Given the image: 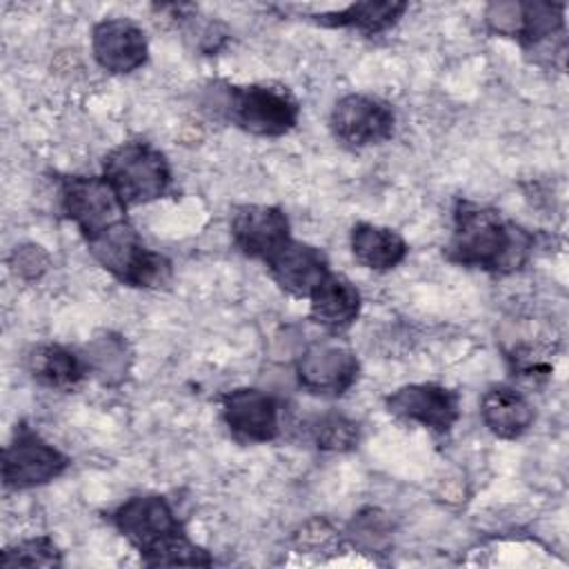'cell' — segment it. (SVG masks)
I'll return each instance as SVG.
<instances>
[{"label":"cell","instance_id":"obj_18","mask_svg":"<svg viewBox=\"0 0 569 569\" xmlns=\"http://www.w3.org/2000/svg\"><path fill=\"white\" fill-rule=\"evenodd\" d=\"M27 371L38 385L58 391H69L78 387L87 376L82 356L53 342L36 345L27 353Z\"/></svg>","mask_w":569,"mask_h":569},{"label":"cell","instance_id":"obj_25","mask_svg":"<svg viewBox=\"0 0 569 569\" xmlns=\"http://www.w3.org/2000/svg\"><path fill=\"white\" fill-rule=\"evenodd\" d=\"M49 253L40 244H20L13 249L9 264L16 276L22 280H38L49 269Z\"/></svg>","mask_w":569,"mask_h":569},{"label":"cell","instance_id":"obj_12","mask_svg":"<svg viewBox=\"0 0 569 569\" xmlns=\"http://www.w3.org/2000/svg\"><path fill=\"white\" fill-rule=\"evenodd\" d=\"M231 238L244 256L267 262L291 240L289 218L280 207L242 204L231 218Z\"/></svg>","mask_w":569,"mask_h":569},{"label":"cell","instance_id":"obj_19","mask_svg":"<svg viewBox=\"0 0 569 569\" xmlns=\"http://www.w3.org/2000/svg\"><path fill=\"white\" fill-rule=\"evenodd\" d=\"M405 11H407V2L365 0V2H353L338 11L318 13V16H313V20L322 27L356 29L367 36H373V33H382L389 27H393Z\"/></svg>","mask_w":569,"mask_h":569},{"label":"cell","instance_id":"obj_7","mask_svg":"<svg viewBox=\"0 0 569 569\" xmlns=\"http://www.w3.org/2000/svg\"><path fill=\"white\" fill-rule=\"evenodd\" d=\"M60 209L84 240L124 220L127 207L102 176H64L58 182Z\"/></svg>","mask_w":569,"mask_h":569},{"label":"cell","instance_id":"obj_15","mask_svg":"<svg viewBox=\"0 0 569 569\" xmlns=\"http://www.w3.org/2000/svg\"><path fill=\"white\" fill-rule=\"evenodd\" d=\"M362 307L360 291L351 280L329 271L327 278L309 296V316L316 325L331 333L349 329Z\"/></svg>","mask_w":569,"mask_h":569},{"label":"cell","instance_id":"obj_1","mask_svg":"<svg viewBox=\"0 0 569 569\" xmlns=\"http://www.w3.org/2000/svg\"><path fill=\"white\" fill-rule=\"evenodd\" d=\"M531 249V233L498 209L473 200L456 202L453 231L447 244L449 260L502 276L522 269Z\"/></svg>","mask_w":569,"mask_h":569},{"label":"cell","instance_id":"obj_10","mask_svg":"<svg viewBox=\"0 0 569 569\" xmlns=\"http://www.w3.org/2000/svg\"><path fill=\"white\" fill-rule=\"evenodd\" d=\"M385 405L391 416L418 422L433 433H447L460 418V396L436 382L405 385L389 393Z\"/></svg>","mask_w":569,"mask_h":569},{"label":"cell","instance_id":"obj_5","mask_svg":"<svg viewBox=\"0 0 569 569\" xmlns=\"http://www.w3.org/2000/svg\"><path fill=\"white\" fill-rule=\"evenodd\" d=\"M222 113L242 131L262 138L289 133L300 118L298 100L284 87L244 84L220 91Z\"/></svg>","mask_w":569,"mask_h":569},{"label":"cell","instance_id":"obj_16","mask_svg":"<svg viewBox=\"0 0 569 569\" xmlns=\"http://www.w3.org/2000/svg\"><path fill=\"white\" fill-rule=\"evenodd\" d=\"M480 418L485 427L505 440L520 438L536 420L533 405L513 387H489L480 398Z\"/></svg>","mask_w":569,"mask_h":569},{"label":"cell","instance_id":"obj_14","mask_svg":"<svg viewBox=\"0 0 569 569\" xmlns=\"http://www.w3.org/2000/svg\"><path fill=\"white\" fill-rule=\"evenodd\" d=\"M264 264L276 284L296 298H309L329 273L327 256L318 247L293 238L280 247Z\"/></svg>","mask_w":569,"mask_h":569},{"label":"cell","instance_id":"obj_22","mask_svg":"<svg viewBox=\"0 0 569 569\" xmlns=\"http://www.w3.org/2000/svg\"><path fill=\"white\" fill-rule=\"evenodd\" d=\"M311 440L322 451H351L358 447L360 427L356 420L329 411L311 422Z\"/></svg>","mask_w":569,"mask_h":569},{"label":"cell","instance_id":"obj_21","mask_svg":"<svg viewBox=\"0 0 569 569\" xmlns=\"http://www.w3.org/2000/svg\"><path fill=\"white\" fill-rule=\"evenodd\" d=\"M565 33V4L562 2H520V29L516 40L531 53L553 47Z\"/></svg>","mask_w":569,"mask_h":569},{"label":"cell","instance_id":"obj_9","mask_svg":"<svg viewBox=\"0 0 569 569\" xmlns=\"http://www.w3.org/2000/svg\"><path fill=\"white\" fill-rule=\"evenodd\" d=\"M393 109L385 100L367 93L342 96L329 113L333 138L349 149L382 144L393 136Z\"/></svg>","mask_w":569,"mask_h":569},{"label":"cell","instance_id":"obj_8","mask_svg":"<svg viewBox=\"0 0 569 569\" xmlns=\"http://www.w3.org/2000/svg\"><path fill=\"white\" fill-rule=\"evenodd\" d=\"M358 376V356L336 338L313 340L296 360V378L313 396L338 398L356 385Z\"/></svg>","mask_w":569,"mask_h":569},{"label":"cell","instance_id":"obj_4","mask_svg":"<svg viewBox=\"0 0 569 569\" xmlns=\"http://www.w3.org/2000/svg\"><path fill=\"white\" fill-rule=\"evenodd\" d=\"M87 247L104 271L129 287H158L171 273L169 260L149 249L127 218L87 240Z\"/></svg>","mask_w":569,"mask_h":569},{"label":"cell","instance_id":"obj_6","mask_svg":"<svg viewBox=\"0 0 569 569\" xmlns=\"http://www.w3.org/2000/svg\"><path fill=\"white\" fill-rule=\"evenodd\" d=\"M69 458L47 442L33 427L20 422L2 451V482L7 489H33L64 473Z\"/></svg>","mask_w":569,"mask_h":569},{"label":"cell","instance_id":"obj_20","mask_svg":"<svg viewBox=\"0 0 569 569\" xmlns=\"http://www.w3.org/2000/svg\"><path fill=\"white\" fill-rule=\"evenodd\" d=\"M87 367V373L96 376L102 385L116 387L122 380H127L133 353L129 349V342L113 331L96 333L80 353Z\"/></svg>","mask_w":569,"mask_h":569},{"label":"cell","instance_id":"obj_13","mask_svg":"<svg viewBox=\"0 0 569 569\" xmlns=\"http://www.w3.org/2000/svg\"><path fill=\"white\" fill-rule=\"evenodd\" d=\"M96 62L109 73H131L147 62L149 44L144 31L127 18L100 20L91 31Z\"/></svg>","mask_w":569,"mask_h":569},{"label":"cell","instance_id":"obj_3","mask_svg":"<svg viewBox=\"0 0 569 569\" xmlns=\"http://www.w3.org/2000/svg\"><path fill=\"white\" fill-rule=\"evenodd\" d=\"M102 178L129 209L162 198L171 184V169L160 149L142 140H129L107 153Z\"/></svg>","mask_w":569,"mask_h":569},{"label":"cell","instance_id":"obj_11","mask_svg":"<svg viewBox=\"0 0 569 569\" xmlns=\"http://www.w3.org/2000/svg\"><path fill=\"white\" fill-rule=\"evenodd\" d=\"M222 420L242 442H271L280 431V407L262 389L238 387L222 396Z\"/></svg>","mask_w":569,"mask_h":569},{"label":"cell","instance_id":"obj_17","mask_svg":"<svg viewBox=\"0 0 569 569\" xmlns=\"http://www.w3.org/2000/svg\"><path fill=\"white\" fill-rule=\"evenodd\" d=\"M349 242L356 262L371 271H389L398 267L409 251L405 238L396 229L371 222H356Z\"/></svg>","mask_w":569,"mask_h":569},{"label":"cell","instance_id":"obj_24","mask_svg":"<svg viewBox=\"0 0 569 569\" xmlns=\"http://www.w3.org/2000/svg\"><path fill=\"white\" fill-rule=\"evenodd\" d=\"M347 533L356 547H360L365 551H378L380 547H385L389 542L391 525L382 511L365 509L353 518Z\"/></svg>","mask_w":569,"mask_h":569},{"label":"cell","instance_id":"obj_23","mask_svg":"<svg viewBox=\"0 0 569 569\" xmlns=\"http://www.w3.org/2000/svg\"><path fill=\"white\" fill-rule=\"evenodd\" d=\"M0 562L2 567H60L62 558L49 536H38L7 547Z\"/></svg>","mask_w":569,"mask_h":569},{"label":"cell","instance_id":"obj_2","mask_svg":"<svg viewBox=\"0 0 569 569\" xmlns=\"http://www.w3.org/2000/svg\"><path fill=\"white\" fill-rule=\"evenodd\" d=\"M116 529L138 549L149 567H209L213 558L187 538L182 522L162 496H133L113 513Z\"/></svg>","mask_w":569,"mask_h":569}]
</instances>
